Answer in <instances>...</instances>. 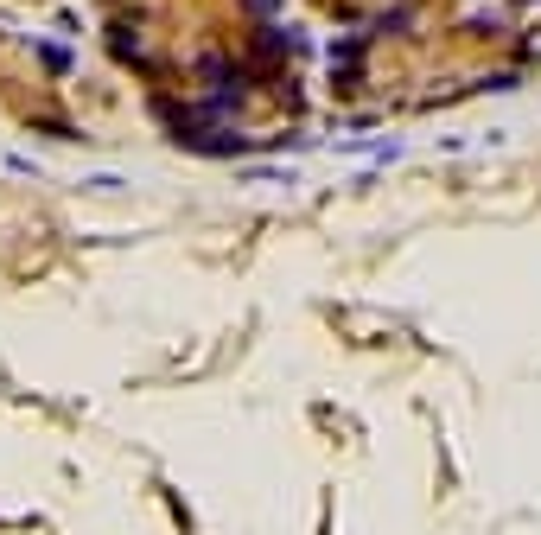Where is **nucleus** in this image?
I'll use <instances>...</instances> for the list:
<instances>
[{
    "instance_id": "1",
    "label": "nucleus",
    "mask_w": 541,
    "mask_h": 535,
    "mask_svg": "<svg viewBox=\"0 0 541 535\" xmlns=\"http://www.w3.org/2000/svg\"><path fill=\"white\" fill-rule=\"evenodd\" d=\"M39 58H45V71H71V51H64V45H39Z\"/></svg>"
}]
</instances>
